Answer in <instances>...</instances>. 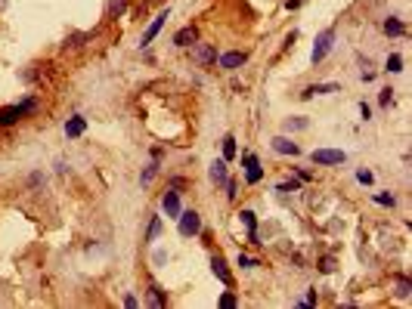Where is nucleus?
I'll list each match as a JSON object with an SVG mask.
<instances>
[{
	"mask_svg": "<svg viewBox=\"0 0 412 309\" xmlns=\"http://www.w3.org/2000/svg\"><path fill=\"white\" fill-rule=\"evenodd\" d=\"M332 47H335V28H326V31H322L319 38H316V44H313L310 62H313V65H319V62H322V59H326L329 53H332Z\"/></svg>",
	"mask_w": 412,
	"mask_h": 309,
	"instance_id": "1",
	"label": "nucleus"
},
{
	"mask_svg": "<svg viewBox=\"0 0 412 309\" xmlns=\"http://www.w3.org/2000/svg\"><path fill=\"white\" fill-rule=\"evenodd\" d=\"M310 158H313V164H322V167H329V164H344V161H347V155H344L341 149H316Z\"/></svg>",
	"mask_w": 412,
	"mask_h": 309,
	"instance_id": "2",
	"label": "nucleus"
},
{
	"mask_svg": "<svg viewBox=\"0 0 412 309\" xmlns=\"http://www.w3.org/2000/svg\"><path fill=\"white\" fill-rule=\"evenodd\" d=\"M177 220H180V235H183V238H192V235H199V229H202V216L195 213V210L180 213Z\"/></svg>",
	"mask_w": 412,
	"mask_h": 309,
	"instance_id": "3",
	"label": "nucleus"
},
{
	"mask_svg": "<svg viewBox=\"0 0 412 309\" xmlns=\"http://www.w3.org/2000/svg\"><path fill=\"white\" fill-rule=\"evenodd\" d=\"M192 59L199 65H214L217 62V50H214L211 44H192Z\"/></svg>",
	"mask_w": 412,
	"mask_h": 309,
	"instance_id": "4",
	"label": "nucleus"
},
{
	"mask_svg": "<svg viewBox=\"0 0 412 309\" xmlns=\"http://www.w3.org/2000/svg\"><path fill=\"white\" fill-rule=\"evenodd\" d=\"M168 16H171V13H168V10H165V13H158V16H155V19H152V25H149V28H146V34H143V41H140V44H143V47H149V44H152V41H155V34H158V31H161V25H165V22H168Z\"/></svg>",
	"mask_w": 412,
	"mask_h": 309,
	"instance_id": "5",
	"label": "nucleus"
},
{
	"mask_svg": "<svg viewBox=\"0 0 412 309\" xmlns=\"http://www.w3.org/2000/svg\"><path fill=\"white\" fill-rule=\"evenodd\" d=\"M25 115H22V108L19 105H4L0 108V127H13V124H19Z\"/></svg>",
	"mask_w": 412,
	"mask_h": 309,
	"instance_id": "6",
	"label": "nucleus"
},
{
	"mask_svg": "<svg viewBox=\"0 0 412 309\" xmlns=\"http://www.w3.org/2000/svg\"><path fill=\"white\" fill-rule=\"evenodd\" d=\"M211 272H214V275H217L226 287L232 284V275H229V269H226V260L220 257V253H217V257H211Z\"/></svg>",
	"mask_w": 412,
	"mask_h": 309,
	"instance_id": "7",
	"label": "nucleus"
},
{
	"mask_svg": "<svg viewBox=\"0 0 412 309\" xmlns=\"http://www.w3.org/2000/svg\"><path fill=\"white\" fill-rule=\"evenodd\" d=\"M248 62V53H223L220 56V65L226 68V71H236V68H242Z\"/></svg>",
	"mask_w": 412,
	"mask_h": 309,
	"instance_id": "8",
	"label": "nucleus"
},
{
	"mask_svg": "<svg viewBox=\"0 0 412 309\" xmlns=\"http://www.w3.org/2000/svg\"><path fill=\"white\" fill-rule=\"evenodd\" d=\"M195 41H199V31H195L192 25H186V28H180V31L174 34V44H177V47H192Z\"/></svg>",
	"mask_w": 412,
	"mask_h": 309,
	"instance_id": "9",
	"label": "nucleus"
},
{
	"mask_svg": "<svg viewBox=\"0 0 412 309\" xmlns=\"http://www.w3.org/2000/svg\"><path fill=\"white\" fill-rule=\"evenodd\" d=\"M161 207H165V213L168 216H180V195L177 192H165V198H161Z\"/></svg>",
	"mask_w": 412,
	"mask_h": 309,
	"instance_id": "10",
	"label": "nucleus"
},
{
	"mask_svg": "<svg viewBox=\"0 0 412 309\" xmlns=\"http://www.w3.org/2000/svg\"><path fill=\"white\" fill-rule=\"evenodd\" d=\"M322 93H341V87L338 84H313V87H307L304 90V99H313V96H322Z\"/></svg>",
	"mask_w": 412,
	"mask_h": 309,
	"instance_id": "11",
	"label": "nucleus"
},
{
	"mask_svg": "<svg viewBox=\"0 0 412 309\" xmlns=\"http://www.w3.org/2000/svg\"><path fill=\"white\" fill-rule=\"evenodd\" d=\"M84 130H87V121H84L81 115H75V118H68V121H65V136L75 139V136H81Z\"/></svg>",
	"mask_w": 412,
	"mask_h": 309,
	"instance_id": "12",
	"label": "nucleus"
},
{
	"mask_svg": "<svg viewBox=\"0 0 412 309\" xmlns=\"http://www.w3.org/2000/svg\"><path fill=\"white\" fill-rule=\"evenodd\" d=\"M273 149H276L279 155H298V152H301L298 142H292L289 136H276V139H273Z\"/></svg>",
	"mask_w": 412,
	"mask_h": 309,
	"instance_id": "13",
	"label": "nucleus"
},
{
	"mask_svg": "<svg viewBox=\"0 0 412 309\" xmlns=\"http://www.w3.org/2000/svg\"><path fill=\"white\" fill-rule=\"evenodd\" d=\"M127 4H130V0H109V7H105V19H121V16L127 13Z\"/></svg>",
	"mask_w": 412,
	"mask_h": 309,
	"instance_id": "14",
	"label": "nucleus"
},
{
	"mask_svg": "<svg viewBox=\"0 0 412 309\" xmlns=\"http://www.w3.org/2000/svg\"><path fill=\"white\" fill-rule=\"evenodd\" d=\"M208 173H211V179H214V183H217V186H223L226 179H229V176H226V161H223V158H220V161H214Z\"/></svg>",
	"mask_w": 412,
	"mask_h": 309,
	"instance_id": "15",
	"label": "nucleus"
},
{
	"mask_svg": "<svg viewBox=\"0 0 412 309\" xmlns=\"http://www.w3.org/2000/svg\"><path fill=\"white\" fill-rule=\"evenodd\" d=\"M242 223L248 226V241H257V220H254V213L251 210H242Z\"/></svg>",
	"mask_w": 412,
	"mask_h": 309,
	"instance_id": "16",
	"label": "nucleus"
},
{
	"mask_svg": "<svg viewBox=\"0 0 412 309\" xmlns=\"http://www.w3.org/2000/svg\"><path fill=\"white\" fill-rule=\"evenodd\" d=\"M384 34H390V38H400V34H406V25L390 16V19H384Z\"/></svg>",
	"mask_w": 412,
	"mask_h": 309,
	"instance_id": "17",
	"label": "nucleus"
},
{
	"mask_svg": "<svg viewBox=\"0 0 412 309\" xmlns=\"http://www.w3.org/2000/svg\"><path fill=\"white\" fill-rule=\"evenodd\" d=\"M146 303H149V306H155V309H161V306H165V294H161V287H155V284H152V287L146 290Z\"/></svg>",
	"mask_w": 412,
	"mask_h": 309,
	"instance_id": "18",
	"label": "nucleus"
},
{
	"mask_svg": "<svg viewBox=\"0 0 412 309\" xmlns=\"http://www.w3.org/2000/svg\"><path fill=\"white\" fill-rule=\"evenodd\" d=\"M158 235H161V220H158V216H152V220H149V229H146V241H155Z\"/></svg>",
	"mask_w": 412,
	"mask_h": 309,
	"instance_id": "19",
	"label": "nucleus"
},
{
	"mask_svg": "<svg viewBox=\"0 0 412 309\" xmlns=\"http://www.w3.org/2000/svg\"><path fill=\"white\" fill-rule=\"evenodd\" d=\"M245 179H248V183H260V179H263V170H260V164H251V167H245Z\"/></svg>",
	"mask_w": 412,
	"mask_h": 309,
	"instance_id": "20",
	"label": "nucleus"
},
{
	"mask_svg": "<svg viewBox=\"0 0 412 309\" xmlns=\"http://www.w3.org/2000/svg\"><path fill=\"white\" fill-rule=\"evenodd\" d=\"M229 158H236V139L223 136V161H229Z\"/></svg>",
	"mask_w": 412,
	"mask_h": 309,
	"instance_id": "21",
	"label": "nucleus"
},
{
	"mask_svg": "<svg viewBox=\"0 0 412 309\" xmlns=\"http://www.w3.org/2000/svg\"><path fill=\"white\" fill-rule=\"evenodd\" d=\"M384 68L390 71V75H397V71H403V59H400V56H387Z\"/></svg>",
	"mask_w": 412,
	"mask_h": 309,
	"instance_id": "22",
	"label": "nucleus"
},
{
	"mask_svg": "<svg viewBox=\"0 0 412 309\" xmlns=\"http://www.w3.org/2000/svg\"><path fill=\"white\" fill-rule=\"evenodd\" d=\"M409 294H412L409 278H400V284H397V297H400V300H409Z\"/></svg>",
	"mask_w": 412,
	"mask_h": 309,
	"instance_id": "23",
	"label": "nucleus"
},
{
	"mask_svg": "<svg viewBox=\"0 0 412 309\" xmlns=\"http://www.w3.org/2000/svg\"><path fill=\"white\" fill-rule=\"evenodd\" d=\"M155 173H158V158H155V164H149L146 170H143V176H140V183H143V186H146V183H152V176H155Z\"/></svg>",
	"mask_w": 412,
	"mask_h": 309,
	"instance_id": "24",
	"label": "nucleus"
},
{
	"mask_svg": "<svg viewBox=\"0 0 412 309\" xmlns=\"http://www.w3.org/2000/svg\"><path fill=\"white\" fill-rule=\"evenodd\" d=\"M307 127V118H289L285 121V130H304Z\"/></svg>",
	"mask_w": 412,
	"mask_h": 309,
	"instance_id": "25",
	"label": "nucleus"
},
{
	"mask_svg": "<svg viewBox=\"0 0 412 309\" xmlns=\"http://www.w3.org/2000/svg\"><path fill=\"white\" fill-rule=\"evenodd\" d=\"M19 108H22V115H34L38 112V99H25V102H19Z\"/></svg>",
	"mask_w": 412,
	"mask_h": 309,
	"instance_id": "26",
	"label": "nucleus"
},
{
	"mask_svg": "<svg viewBox=\"0 0 412 309\" xmlns=\"http://www.w3.org/2000/svg\"><path fill=\"white\" fill-rule=\"evenodd\" d=\"M375 201H378V204H384V207H393V204H397V198H393V195H375Z\"/></svg>",
	"mask_w": 412,
	"mask_h": 309,
	"instance_id": "27",
	"label": "nucleus"
},
{
	"mask_svg": "<svg viewBox=\"0 0 412 309\" xmlns=\"http://www.w3.org/2000/svg\"><path fill=\"white\" fill-rule=\"evenodd\" d=\"M279 192H298V179H285V183H279Z\"/></svg>",
	"mask_w": 412,
	"mask_h": 309,
	"instance_id": "28",
	"label": "nucleus"
},
{
	"mask_svg": "<svg viewBox=\"0 0 412 309\" xmlns=\"http://www.w3.org/2000/svg\"><path fill=\"white\" fill-rule=\"evenodd\" d=\"M236 263H239L242 269H251V266H257V263H254L251 257H245V253H239V260H236Z\"/></svg>",
	"mask_w": 412,
	"mask_h": 309,
	"instance_id": "29",
	"label": "nucleus"
},
{
	"mask_svg": "<svg viewBox=\"0 0 412 309\" xmlns=\"http://www.w3.org/2000/svg\"><path fill=\"white\" fill-rule=\"evenodd\" d=\"M220 306H223V309H232V306H236V297H232V294H223V297H220Z\"/></svg>",
	"mask_w": 412,
	"mask_h": 309,
	"instance_id": "30",
	"label": "nucleus"
},
{
	"mask_svg": "<svg viewBox=\"0 0 412 309\" xmlns=\"http://www.w3.org/2000/svg\"><path fill=\"white\" fill-rule=\"evenodd\" d=\"M390 99H393V90H381V96H378V102H381V105H390Z\"/></svg>",
	"mask_w": 412,
	"mask_h": 309,
	"instance_id": "31",
	"label": "nucleus"
},
{
	"mask_svg": "<svg viewBox=\"0 0 412 309\" xmlns=\"http://www.w3.org/2000/svg\"><path fill=\"white\" fill-rule=\"evenodd\" d=\"M356 179H360V183H372V170H360V173H356Z\"/></svg>",
	"mask_w": 412,
	"mask_h": 309,
	"instance_id": "32",
	"label": "nucleus"
},
{
	"mask_svg": "<svg viewBox=\"0 0 412 309\" xmlns=\"http://www.w3.org/2000/svg\"><path fill=\"white\" fill-rule=\"evenodd\" d=\"M124 306H127V309H136L140 303H136V297H133V294H127V297H124Z\"/></svg>",
	"mask_w": 412,
	"mask_h": 309,
	"instance_id": "33",
	"label": "nucleus"
},
{
	"mask_svg": "<svg viewBox=\"0 0 412 309\" xmlns=\"http://www.w3.org/2000/svg\"><path fill=\"white\" fill-rule=\"evenodd\" d=\"M360 115H363V118H366V121H369V118H372V108H369V105H366V102H360Z\"/></svg>",
	"mask_w": 412,
	"mask_h": 309,
	"instance_id": "34",
	"label": "nucleus"
},
{
	"mask_svg": "<svg viewBox=\"0 0 412 309\" xmlns=\"http://www.w3.org/2000/svg\"><path fill=\"white\" fill-rule=\"evenodd\" d=\"M332 269H335V260L326 257V260H322V272H332Z\"/></svg>",
	"mask_w": 412,
	"mask_h": 309,
	"instance_id": "35",
	"label": "nucleus"
}]
</instances>
